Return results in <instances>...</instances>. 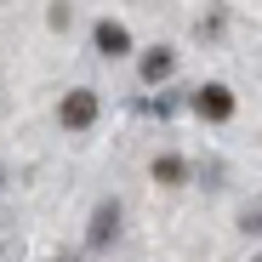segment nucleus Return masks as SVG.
<instances>
[{
    "mask_svg": "<svg viewBox=\"0 0 262 262\" xmlns=\"http://www.w3.org/2000/svg\"><path fill=\"white\" fill-rule=\"evenodd\" d=\"M171 69H177V52H171V46H148L143 52V85H165Z\"/></svg>",
    "mask_w": 262,
    "mask_h": 262,
    "instance_id": "nucleus-4",
    "label": "nucleus"
},
{
    "mask_svg": "<svg viewBox=\"0 0 262 262\" xmlns=\"http://www.w3.org/2000/svg\"><path fill=\"white\" fill-rule=\"evenodd\" d=\"M97 114H103V103H97L92 85H74V92L57 103V125H63V131H92Z\"/></svg>",
    "mask_w": 262,
    "mask_h": 262,
    "instance_id": "nucleus-1",
    "label": "nucleus"
},
{
    "mask_svg": "<svg viewBox=\"0 0 262 262\" xmlns=\"http://www.w3.org/2000/svg\"><path fill=\"white\" fill-rule=\"evenodd\" d=\"M256 262H262V256H256Z\"/></svg>",
    "mask_w": 262,
    "mask_h": 262,
    "instance_id": "nucleus-7",
    "label": "nucleus"
},
{
    "mask_svg": "<svg viewBox=\"0 0 262 262\" xmlns=\"http://www.w3.org/2000/svg\"><path fill=\"white\" fill-rule=\"evenodd\" d=\"M92 52L108 57V63H120V57L137 52V40H131V29H125L120 17H97V23H92Z\"/></svg>",
    "mask_w": 262,
    "mask_h": 262,
    "instance_id": "nucleus-2",
    "label": "nucleus"
},
{
    "mask_svg": "<svg viewBox=\"0 0 262 262\" xmlns=\"http://www.w3.org/2000/svg\"><path fill=\"white\" fill-rule=\"evenodd\" d=\"M114 228H120V211H114V205H103V211H97V223H92V239H85V245H92V251H103V245L114 239Z\"/></svg>",
    "mask_w": 262,
    "mask_h": 262,
    "instance_id": "nucleus-6",
    "label": "nucleus"
},
{
    "mask_svg": "<svg viewBox=\"0 0 262 262\" xmlns=\"http://www.w3.org/2000/svg\"><path fill=\"white\" fill-rule=\"evenodd\" d=\"M148 171H154V183H160V188H183V183H188V165H183V154H160Z\"/></svg>",
    "mask_w": 262,
    "mask_h": 262,
    "instance_id": "nucleus-5",
    "label": "nucleus"
},
{
    "mask_svg": "<svg viewBox=\"0 0 262 262\" xmlns=\"http://www.w3.org/2000/svg\"><path fill=\"white\" fill-rule=\"evenodd\" d=\"M188 108H194L205 125H228L239 103H234V92H228V85H216V80H211V85H200V92L188 97Z\"/></svg>",
    "mask_w": 262,
    "mask_h": 262,
    "instance_id": "nucleus-3",
    "label": "nucleus"
}]
</instances>
